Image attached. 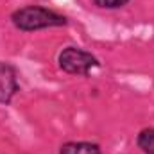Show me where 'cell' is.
Listing matches in <instances>:
<instances>
[{
	"mask_svg": "<svg viewBox=\"0 0 154 154\" xmlns=\"http://www.w3.org/2000/svg\"><path fill=\"white\" fill-rule=\"evenodd\" d=\"M11 22L18 31L23 32H32L48 27H65L68 23L66 16L41 5H25L16 9L11 14Z\"/></svg>",
	"mask_w": 154,
	"mask_h": 154,
	"instance_id": "cell-1",
	"label": "cell"
},
{
	"mask_svg": "<svg viewBox=\"0 0 154 154\" xmlns=\"http://www.w3.org/2000/svg\"><path fill=\"white\" fill-rule=\"evenodd\" d=\"M57 63H59V68L63 72H66L70 75H82V77L88 75L91 68H97L100 65L99 59L91 52L77 48V47L63 48L57 56Z\"/></svg>",
	"mask_w": 154,
	"mask_h": 154,
	"instance_id": "cell-2",
	"label": "cell"
},
{
	"mask_svg": "<svg viewBox=\"0 0 154 154\" xmlns=\"http://www.w3.org/2000/svg\"><path fill=\"white\" fill-rule=\"evenodd\" d=\"M20 91L18 72L13 65L0 61V104H9Z\"/></svg>",
	"mask_w": 154,
	"mask_h": 154,
	"instance_id": "cell-3",
	"label": "cell"
},
{
	"mask_svg": "<svg viewBox=\"0 0 154 154\" xmlns=\"http://www.w3.org/2000/svg\"><path fill=\"white\" fill-rule=\"evenodd\" d=\"M59 154H102V149L95 142H66L59 147Z\"/></svg>",
	"mask_w": 154,
	"mask_h": 154,
	"instance_id": "cell-4",
	"label": "cell"
},
{
	"mask_svg": "<svg viewBox=\"0 0 154 154\" xmlns=\"http://www.w3.org/2000/svg\"><path fill=\"white\" fill-rule=\"evenodd\" d=\"M136 145L145 154H154V127H145L136 136Z\"/></svg>",
	"mask_w": 154,
	"mask_h": 154,
	"instance_id": "cell-5",
	"label": "cell"
},
{
	"mask_svg": "<svg viewBox=\"0 0 154 154\" xmlns=\"http://www.w3.org/2000/svg\"><path fill=\"white\" fill-rule=\"evenodd\" d=\"M129 0H93V4L100 9H118L124 7Z\"/></svg>",
	"mask_w": 154,
	"mask_h": 154,
	"instance_id": "cell-6",
	"label": "cell"
}]
</instances>
